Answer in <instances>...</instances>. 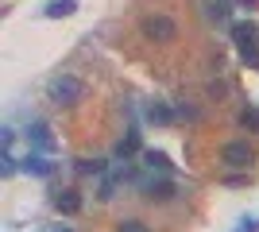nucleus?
Returning a JSON list of instances; mask_svg holds the SVG:
<instances>
[{
    "label": "nucleus",
    "mask_w": 259,
    "mask_h": 232,
    "mask_svg": "<svg viewBox=\"0 0 259 232\" xmlns=\"http://www.w3.org/2000/svg\"><path fill=\"white\" fill-rule=\"evenodd\" d=\"M27 140H31L35 147H43V151H54V135H51V124H31V128H27Z\"/></svg>",
    "instance_id": "5"
},
{
    "label": "nucleus",
    "mask_w": 259,
    "mask_h": 232,
    "mask_svg": "<svg viewBox=\"0 0 259 232\" xmlns=\"http://www.w3.org/2000/svg\"><path fill=\"white\" fill-rule=\"evenodd\" d=\"M77 12V0H51V4H47V16H51V20H58V16H74Z\"/></svg>",
    "instance_id": "6"
},
{
    "label": "nucleus",
    "mask_w": 259,
    "mask_h": 232,
    "mask_svg": "<svg viewBox=\"0 0 259 232\" xmlns=\"http://www.w3.org/2000/svg\"><path fill=\"white\" fill-rule=\"evenodd\" d=\"M27 174L47 178V174H51V163H47V159H39V155H31V159H27Z\"/></svg>",
    "instance_id": "8"
},
{
    "label": "nucleus",
    "mask_w": 259,
    "mask_h": 232,
    "mask_svg": "<svg viewBox=\"0 0 259 232\" xmlns=\"http://www.w3.org/2000/svg\"><path fill=\"white\" fill-rule=\"evenodd\" d=\"M143 35L155 39V43H170L174 35H178V23H174L170 16H147V20H143Z\"/></svg>",
    "instance_id": "2"
},
{
    "label": "nucleus",
    "mask_w": 259,
    "mask_h": 232,
    "mask_svg": "<svg viewBox=\"0 0 259 232\" xmlns=\"http://www.w3.org/2000/svg\"><path fill=\"white\" fill-rule=\"evenodd\" d=\"M240 124H244V128H259V112H255V109H244Z\"/></svg>",
    "instance_id": "11"
},
{
    "label": "nucleus",
    "mask_w": 259,
    "mask_h": 232,
    "mask_svg": "<svg viewBox=\"0 0 259 232\" xmlns=\"http://www.w3.org/2000/svg\"><path fill=\"white\" fill-rule=\"evenodd\" d=\"M77 170H81V174H101L105 166H101L97 159H93V163H89V159H81V166H77Z\"/></svg>",
    "instance_id": "12"
},
{
    "label": "nucleus",
    "mask_w": 259,
    "mask_h": 232,
    "mask_svg": "<svg viewBox=\"0 0 259 232\" xmlns=\"http://www.w3.org/2000/svg\"><path fill=\"white\" fill-rule=\"evenodd\" d=\"M221 159H225L228 166H251V159H255V151H251V144H244V140H232V144H225V151H221Z\"/></svg>",
    "instance_id": "4"
},
{
    "label": "nucleus",
    "mask_w": 259,
    "mask_h": 232,
    "mask_svg": "<svg viewBox=\"0 0 259 232\" xmlns=\"http://www.w3.org/2000/svg\"><path fill=\"white\" fill-rule=\"evenodd\" d=\"M143 159H147V163H151V166H159V170H162V166H166V155H162V151H147V155H143Z\"/></svg>",
    "instance_id": "13"
},
{
    "label": "nucleus",
    "mask_w": 259,
    "mask_h": 232,
    "mask_svg": "<svg viewBox=\"0 0 259 232\" xmlns=\"http://www.w3.org/2000/svg\"><path fill=\"white\" fill-rule=\"evenodd\" d=\"M116 232H151V228H147L143 221H120V228H116Z\"/></svg>",
    "instance_id": "10"
},
{
    "label": "nucleus",
    "mask_w": 259,
    "mask_h": 232,
    "mask_svg": "<svg viewBox=\"0 0 259 232\" xmlns=\"http://www.w3.org/2000/svg\"><path fill=\"white\" fill-rule=\"evenodd\" d=\"M81 93H85V85H81L74 74H62L47 85V97H51L54 105H74V101H81Z\"/></svg>",
    "instance_id": "1"
},
{
    "label": "nucleus",
    "mask_w": 259,
    "mask_h": 232,
    "mask_svg": "<svg viewBox=\"0 0 259 232\" xmlns=\"http://www.w3.org/2000/svg\"><path fill=\"white\" fill-rule=\"evenodd\" d=\"M151 120H162V124H166V120H170V112H166V109H151Z\"/></svg>",
    "instance_id": "14"
},
{
    "label": "nucleus",
    "mask_w": 259,
    "mask_h": 232,
    "mask_svg": "<svg viewBox=\"0 0 259 232\" xmlns=\"http://www.w3.org/2000/svg\"><path fill=\"white\" fill-rule=\"evenodd\" d=\"M240 232H259V221H255V217H251V221H244V228H240Z\"/></svg>",
    "instance_id": "15"
},
{
    "label": "nucleus",
    "mask_w": 259,
    "mask_h": 232,
    "mask_svg": "<svg viewBox=\"0 0 259 232\" xmlns=\"http://www.w3.org/2000/svg\"><path fill=\"white\" fill-rule=\"evenodd\" d=\"M54 232H74V228H66V224H62V228H54Z\"/></svg>",
    "instance_id": "16"
},
{
    "label": "nucleus",
    "mask_w": 259,
    "mask_h": 232,
    "mask_svg": "<svg viewBox=\"0 0 259 232\" xmlns=\"http://www.w3.org/2000/svg\"><path fill=\"white\" fill-rule=\"evenodd\" d=\"M236 47H240V55H244V62H251L259 70V43H255V31H251L248 23L236 27Z\"/></svg>",
    "instance_id": "3"
},
{
    "label": "nucleus",
    "mask_w": 259,
    "mask_h": 232,
    "mask_svg": "<svg viewBox=\"0 0 259 232\" xmlns=\"http://www.w3.org/2000/svg\"><path fill=\"white\" fill-rule=\"evenodd\" d=\"M170 194H174V186H170V182H162V186H151V190H147V198H159V201H166V198H170Z\"/></svg>",
    "instance_id": "9"
},
{
    "label": "nucleus",
    "mask_w": 259,
    "mask_h": 232,
    "mask_svg": "<svg viewBox=\"0 0 259 232\" xmlns=\"http://www.w3.org/2000/svg\"><path fill=\"white\" fill-rule=\"evenodd\" d=\"M58 209L62 213H77L81 209V198H77L74 190H66V194H58Z\"/></svg>",
    "instance_id": "7"
}]
</instances>
